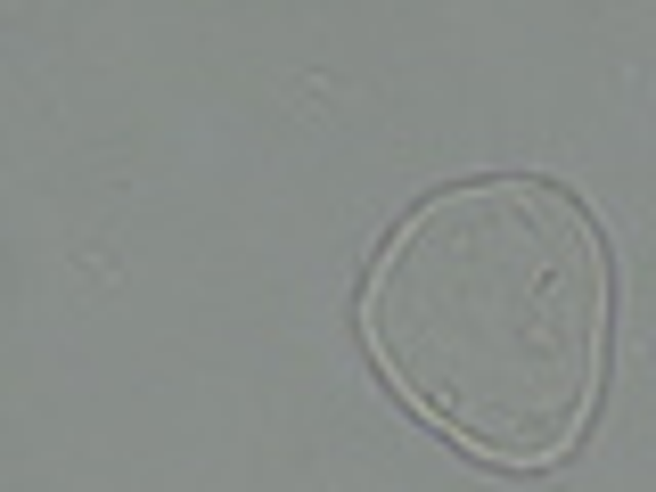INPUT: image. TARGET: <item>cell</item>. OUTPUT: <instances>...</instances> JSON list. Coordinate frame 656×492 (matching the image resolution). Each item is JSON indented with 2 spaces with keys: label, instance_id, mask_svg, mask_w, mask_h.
Masks as SVG:
<instances>
[{
  "label": "cell",
  "instance_id": "1",
  "mask_svg": "<svg viewBox=\"0 0 656 492\" xmlns=\"http://www.w3.org/2000/svg\"><path fill=\"white\" fill-rule=\"evenodd\" d=\"M370 353L452 443L501 468L566 460L607 361L591 213L549 181L443 189L370 280Z\"/></svg>",
  "mask_w": 656,
  "mask_h": 492
}]
</instances>
